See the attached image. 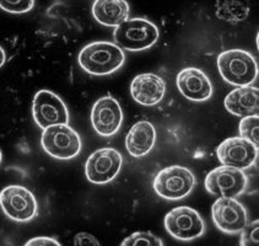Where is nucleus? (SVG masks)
<instances>
[{"mask_svg": "<svg viewBox=\"0 0 259 246\" xmlns=\"http://www.w3.org/2000/svg\"><path fill=\"white\" fill-rule=\"evenodd\" d=\"M123 49L116 43L99 41L85 46L80 51L77 62L86 73L97 77L109 75L124 64Z\"/></svg>", "mask_w": 259, "mask_h": 246, "instance_id": "obj_1", "label": "nucleus"}, {"mask_svg": "<svg viewBox=\"0 0 259 246\" xmlns=\"http://www.w3.org/2000/svg\"><path fill=\"white\" fill-rule=\"evenodd\" d=\"M218 69L221 78L234 86H248L258 77L257 60L243 49H229L218 57Z\"/></svg>", "mask_w": 259, "mask_h": 246, "instance_id": "obj_2", "label": "nucleus"}, {"mask_svg": "<svg viewBox=\"0 0 259 246\" xmlns=\"http://www.w3.org/2000/svg\"><path fill=\"white\" fill-rule=\"evenodd\" d=\"M160 37L159 28L143 17L126 19L114 30L113 39L117 46L131 52L151 48Z\"/></svg>", "mask_w": 259, "mask_h": 246, "instance_id": "obj_3", "label": "nucleus"}, {"mask_svg": "<svg viewBox=\"0 0 259 246\" xmlns=\"http://www.w3.org/2000/svg\"><path fill=\"white\" fill-rule=\"evenodd\" d=\"M41 146L48 155L58 160H70L81 152L79 133L69 124H56L43 129Z\"/></svg>", "mask_w": 259, "mask_h": 246, "instance_id": "obj_4", "label": "nucleus"}, {"mask_svg": "<svg viewBox=\"0 0 259 246\" xmlns=\"http://www.w3.org/2000/svg\"><path fill=\"white\" fill-rule=\"evenodd\" d=\"M195 186V178L188 167L172 165L159 171L154 180V190L161 198L178 201L187 197Z\"/></svg>", "mask_w": 259, "mask_h": 246, "instance_id": "obj_5", "label": "nucleus"}, {"mask_svg": "<svg viewBox=\"0 0 259 246\" xmlns=\"http://www.w3.org/2000/svg\"><path fill=\"white\" fill-rule=\"evenodd\" d=\"M0 208L11 221L25 223L38 214V203L30 190L20 185H10L0 192Z\"/></svg>", "mask_w": 259, "mask_h": 246, "instance_id": "obj_6", "label": "nucleus"}, {"mask_svg": "<svg viewBox=\"0 0 259 246\" xmlns=\"http://www.w3.org/2000/svg\"><path fill=\"white\" fill-rule=\"evenodd\" d=\"M165 228L172 238L191 241L205 233V223L199 213L187 205L174 208L165 217Z\"/></svg>", "mask_w": 259, "mask_h": 246, "instance_id": "obj_7", "label": "nucleus"}, {"mask_svg": "<svg viewBox=\"0 0 259 246\" xmlns=\"http://www.w3.org/2000/svg\"><path fill=\"white\" fill-rule=\"evenodd\" d=\"M123 156L114 148H101L89 156L85 165L88 180L95 185H105L117 178L122 169Z\"/></svg>", "mask_w": 259, "mask_h": 246, "instance_id": "obj_8", "label": "nucleus"}, {"mask_svg": "<svg viewBox=\"0 0 259 246\" xmlns=\"http://www.w3.org/2000/svg\"><path fill=\"white\" fill-rule=\"evenodd\" d=\"M248 185V178L243 170L236 167H217L205 178V189L211 195L218 197H235L242 195Z\"/></svg>", "mask_w": 259, "mask_h": 246, "instance_id": "obj_9", "label": "nucleus"}, {"mask_svg": "<svg viewBox=\"0 0 259 246\" xmlns=\"http://www.w3.org/2000/svg\"><path fill=\"white\" fill-rule=\"evenodd\" d=\"M32 116L42 129L56 124H69V112L64 101L50 90H39L34 95Z\"/></svg>", "mask_w": 259, "mask_h": 246, "instance_id": "obj_10", "label": "nucleus"}, {"mask_svg": "<svg viewBox=\"0 0 259 246\" xmlns=\"http://www.w3.org/2000/svg\"><path fill=\"white\" fill-rule=\"evenodd\" d=\"M212 222L226 234H238L248 223V213L242 203L231 197H219L211 207Z\"/></svg>", "mask_w": 259, "mask_h": 246, "instance_id": "obj_11", "label": "nucleus"}, {"mask_svg": "<svg viewBox=\"0 0 259 246\" xmlns=\"http://www.w3.org/2000/svg\"><path fill=\"white\" fill-rule=\"evenodd\" d=\"M123 122V111L119 102L112 96L99 98L92 106L91 124L101 137L109 138L119 131Z\"/></svg>", "mask_w": 259, "mask_h": 246, "instance_id": "obj_12", "label": "nucleus"}, {"mask_svg": "<svg viewBox=\"0 0 259 246\" xmlns=\"http://www.w3.org/2000/svg\"><path fill=\"white\" fill-rule=\"evenodd\" d=\"M217 155L223 165L246 170L257 160L258 147L242 137L227 138L218 147Z\"/></svg>", "mask_w": 259, "mask_h": 246, "instance_id": "obj_13", "label": "nucleus"}, {"mask_svg": "<svg viewBox=\"0 0 259 246\" xmlns=\"http://www.w3.org/2000/svg\"><path fill=\"white\" fill-rule=\"evenodd\" d=\"M177 88L184 97L191 101H206L212 95V84L199 68H184L177 75Z\"/></svg>", "mask_w": 259, "mask_h": 246, "instance_id": "obj_14", "label": "nucleus"}, {"mask_svg": "<svg viewBox=\"0 0 259 246\" xmlns=\"http://www.w3.org/2000/svg\"><path fill=\"white\" fill-rule=\"evenodd\" d=\"M166 83L162 78L152 73L139 74L132 80L131 95L135 102L143 106H155L162 100Z\"/></svg>", "mask_w": 259, "mask_h": 246, "instance_id": "obj_15", "label": "nucleus"}, {"mask_svg": "<svg viewBox=\"0 0 259 246\" xmlns=\"http://www.w3.org/2000/svg\"><path fill=\"white\" fill-rule=\"evenodd\" d=\"M156 143V129L149 121H139L131 128L125 138V148L134 158H143Z\"/></svg>", "mask_w": 259, "mask_h": 246, "instance_id": "obj_16", "label": "nucleus"}, {"mask_svg": "<svg viewBox=\"0 0 259 246\" xmlns=\"http://www.w3.org/2000/svg\"><path fill=\"white\" fill-rule=\"evenodd\" d=\"M259 91L254 86H238L227 94L225 109L237 117L258 115Z\"/></svg>", "mask_w": 259, "mask_h": 246, "instance_id": "obj_17", "label": "nucleus"}, {"mask_svg": "<svg viewBox=\"0 0 259 246\" xmlns=\"http://www.w3.org/2000/svg\"><path fill=\"white\" fill-rule=\"evenodd\" d=\"M129 4L126 0H95L92 15L103 26L117 27L129 17Z\"/></svg>", "mask_w": 259, "mask_h": 246, "instance_id": "obj_18", "label": "nucleus"}, {"mask_svg": "<svg viewBox=\"0 0 259 246\" xmlns=\"http://www.w3.org/2000/svg\"><path fill=\"white\" fill-rule=\"evenodd\" d=\"M249 13V0H218L217 15L230 22L243 21Z\"/></svg>", "mask_w": 259, "mask_h": 246, "instance_id": "obj_19", "label": "nucleus"}, {"mask_svg": "<svg viewBox=\"0 0 259 246\" xmlns=\"http://www.w3.org/2000/svg\"><path fill=\"white\" fill-rule=\"evenodd\" d=\"M258 127H259V117L258 115H252V116H246L242 117L241 120L240 126V137H242L243 139H247L251 143L254 144L255 147H258L259 144V138H258Z\"/></svg>", "mask_w": 259, "mask_h": 246, "instance_id": "obj_20", "label": "nucleus"}, {"mask_svg": "<svg viewBox=\"0 0 259 246\" xmlns=\"http://www.w3.org/2000/svg\"><path fill=\"white\" fill-rule=\"evenodd\" d=\"M123 246H163V241L150 231H137L122 242Z\"/></svg>", "mask_w": 259, "mask_h": 246, "instance_id": "obj_21", "label": "nucleus"}, {"mask_svg": "<svg viewBox=\"0 0 259 246\" xmlns=\"http://www.w3.org/2000/svg\"><path fill=\"white\" fill-rule=\"evenodd\" d=\"M34 7V0H0V9L11 14H25Z\"/></svg>", "mask_w": 259, "mask_h": 246, "instance_id": "obj_22", "label": "nucleus"}, {"mask_svg": "<svg viewBox=\"0 0 259 246\" xmlns=\"http://www.w3.org/2000/svg\"><path fill=\"white\" fill-rule=\"evenodd\" d=\"M259 222L253 221L252 223H247L246 227L243 228L241 233V241L240 244L242 246H254L258 245V230H259Z\"/></svg>", "mask_w": 259, "mask_h": 246, "instance_id": "obj_23", "label": "nucleus"}, {"mask_svg": "<svg viewBox=\"0 0 259 246\" xmlns=\"http://www.w3.org/2000/svg\"><path fill=\"white\" fill-rule=\"evenodd\" d=\"M74 244L75 245H100V241L95 239V236H92L91 234L79 233L75 235Z\"/></svg>", "mask_w": 259, "mask_h": 246, "instance_id": "obj_24", "label": "nucleus"}, {"mask_svg": "<svg viewBox=\"0 0 259 246\" xmlns=\"http://www.w3.org/2000/svg\"><path fill=\"white\" fill-rule=\"evenodd\" d=\"M30 245H34V246H43V245H57L59 246L60 242L58 240L50 238V236H38V238H34L28 240L26 242V246H30Z\"/></svg>", "mask_w": 259, "mask_h": 246, "instance_id": "obj_25", "label": "nucleus"}, {"mask_svg": "<svg viewBox=\"0 0 259 246\" xmlns=\"http://www.w3.org/2000/svg\"><path fill=\"white\" fill-rule=\"evenodd\" d=\"M5 60H7V54H5V51L0 46V68L5 64Z\"/></svg>", "mask_w": 259, "mask_h": 246, "instance_id": "obj_26", "label": "nucleus"}, {"mask_svg": "<svg viewBox=\"0 0 259 246\" xmlns=\"http://www.w3.org/2000/svg\"><path fill=\"white\" fill-rule=\"evenodd\" d=\"M3 161V153H2V149H0V164H2Z\"/></svg>", "mask_w": 259, "mask_h": 246, "instance_id": "obj_27", "label": "nucleus"}]
</instances>
